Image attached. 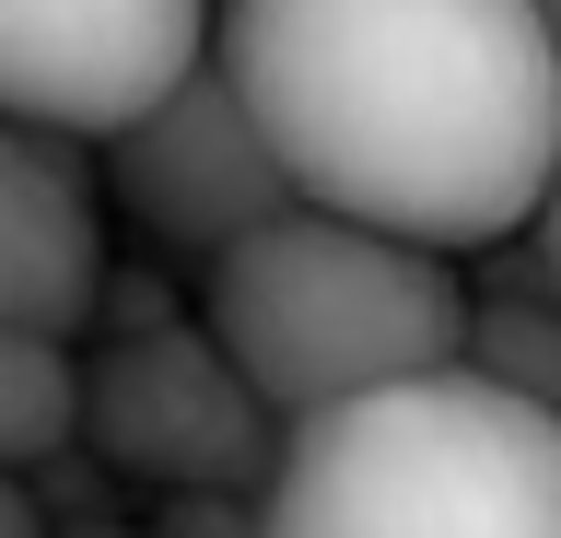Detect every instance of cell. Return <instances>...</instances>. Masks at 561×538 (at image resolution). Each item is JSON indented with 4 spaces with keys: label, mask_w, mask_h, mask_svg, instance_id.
Instances as JSON below:
<instances>
[{
    "label": "cell",
    "mask_w": 561,
    "mask_h": 538,
    "mask_svg": "<svg viewBox=\"0 0 561 538\" xmlns=\"http://www.w3.org/2000/svg\"><path fill=\"white\" fill-rule=\"evenodd\" d=\"M222 71L316 211L503 247L561 176V36L538 0H222Z\"/></svg>",
    "instance_id": "cell-1"
},
{
    "label": "cell",
    "mask_w": 561,
    "mask_h": 538,
    "mask_svg": "<svg viewBox=\"0 0 561 538\" xmlns=\"http://www.w3.org/2000/svg\"><path fill=\"white\" fill-rule=\"evenodd\" d=\"M199 317L257 375V398L280 422H316L340 398L410 387V375H456L480 293L421 234H386V222L293 199L280 222H257L245 247H222L199 270Z\"/></svg>",
    "instance_id": "cell-2"
},
{
    "label": "cell",
    "mask_w": 561,
    "mask_h": 538,
    "mask_svg": "<svg viewBox=\"0 0 561 538\" xmlns=\"http://www.w3.org/2000/svg\"><path fill=\"white\" fill-rule=\"evenodd\" d=\"M270 538H561V410L491 375H410L293 422Z\"/></svg>",
    "instance_id": "cell-3"
},
{
    "label": "cell",
    "mask_w": 561,
    "mask_h": 538,
    "mask_svg": "<svg viewBox=\"0 0 561 538\" xmlns=\"http://www.w3.org/2000/svg\"><path fill=\"white\" fill-rule=\"evenodd\" d=\"M280 445H293V422L210 340V317L129 328V340L94 352V457L129 492H152V503H175V492H270Z\"/></svg>",
    "instance_id": "cell-4"
},
{
    "label": "cell",
    "mask_w": 561,
    "mask_h": 538,
    "mask_svg": "<svg viewBox=\"0 0 561 538\" xmlns=\"http://www.w3.org/2000/svg\"><path fill=\"white\" fill-rule=\"evenodd\" d=\"M222 47V0H0V106L12 129L117 141Z\"/></svg>",
    "instance_id": "cell-5"
},
{
    "label": "cell",
    "mask_w": 561,
    "mask_h": 538,
    "mask_svg": "<svg viewBox=\"0 0 561 538\" xmlns=\"http://www.w3.org/2000/svg\"><path fill=\"white\" fill-rule=\"evenodd\" d=\"M105 152V199L140 222V234H164V247H187L210 270L222 247H245L257 222H280L305 187H293V164L270 152V129H257V106H245V82L210 59V71H187L152 117H129Z\"/></svg>",
    "instance_id": "cell-6"
},
{
    "label": "cell",
    "mask_w": 561,
    "mask_h": 538,
    "mask_svg": "<svg viewBox=\"0 0 561 538\" xmlns=\"http://www.w3.org/2000/svg\"><path fill=\"white\" fill-rule=\"evenodd\" d=\"M105 152L70 129H12L0 141V328L24 340H82L105 328V222H94Z\"/></svg>",
    "instance_id": "cell-7"
},
{
    "label": "cell",
    "mask_w": 561,
    "mask_h": 538,
    "mask_svg": "<svg viewBox=\"0 0 561 538\" xmlns=\"http://www.w3.org/2000/svg\"><path fill=\"white\" fill-rule=\"evenodd\" d=\"M70 445H94V363L70 340H24L0 328V457L12 468H47Z\"/></svg>",
    "instance_id": "cell-8"
},
{
    "label": "cell",
    "mask_w": 561,
    "mask_h": 538,
    "mask_svg": "<svg viewBox=\"0 0 561 538\" xmlns=\"http://www.w3.org/2000/svg\"><path fill=\"white\" fill-rule=\"evenodd\" d=\"M468 375L561 410V293H480V317H468Z\"/></svg>",
    "instance_id": "cell-9"
},
{
    "label": "cell",
    "mask_w": 561,
    "mask_h": 538,
    "mask_svg": "<svg viewBox=\"0 0 561 538\" xmlns=\"http://www.w3.org/2000/svg\"><path fill=\"white\" fill-rule=\"evenodd\" d=\"M12 480H35L59 527H105V515H117V492H129V480H117L94 445H70V457H47V468H12Z\"/></svg>",
    "instance_id": "cell-10"
},
{
    "label": "cell",
    "mask_w": 561,
    "mask_h": 538,
    "mask_svg": "<svg viewBox=\"0 0 561 538\" xmlns=\"http://www.w3.org/2000/svg\"><path fill=\"white\" fill-rule=\"evenodd\" d=\"M152 538H270V503L257 492H175V503H152Z\"/></svg>",
    "instance_id": "cell-11"
},
{
    "label": "cell",
    "mask_w": 561,
    "mask_h": 538,
    "mask_svg": "<svg viewBox=\"0 0 561 538\" xmlns=\"http://www.w3.org/2000/svg\"><path fill=\"white\" fill-rule=\"evenodd\" d=\"M175 317H187V305H175L164 282H140V270L105 282V340H129V328H175Z\"/></svg>",
    "instance_id": "cell-12"
},
{
    "label": "cell",
    "mask_w": 561,
    "mask_h": 538,
    "mask_svg": "<svg viewBox=\"0 0 561 538\" xmlns=\"http://www.w3.org/2000/svg\"><path fill=\"white\" fill-rule=\"evenodd\" d=\"M538 247H550V270H561V176H550V199H538Z\"/></svg>",
    "instance_id": "cell-13"
},
{
    "label": "cell",
    "mask_w": 561,
    "mask_h": 538,
    "mask_svg": "<svg viewBox=\"0 0 561 538\" xmlns=\"http://www.w3.org/2000/svg\"><path fill=\"white\" fill-rule=\"evenodd\" d=\"M70 538H152V527H117V515H105V527H70Z\"/></svg>",
    "instance_id": "cell-14"
},
{
    "label": "cell",
    "mask_w": 561,
    "mask_h": 538,
    "mask_svg": "<svg viewBox=\"0 0 561 538\" xmlns=\"http://www.w3.org/2000/svg\"><path fill=\"white\" fill-rule=\"evenodd\" d=\"M538 12H550V36H561V0H538Z\"/></svg>",
    "instance_id": "cell-15"
}]
</instances>
